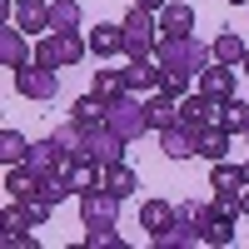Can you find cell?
I'll list each match as a JSON object with an SVG mask.
<instances>
[{"instance_id": "6da1fadb", "label": "cell", "mask_w": 249, "mask_h": 249, "mask_svg": "<svg viewBox=\"0 0 249 249\" xmlns=\"http://www.w3.org/2000/svg\"><path fill=\"white\" fill-rule=\"evenodd\" d=\"M155 60L164 65V85L160 90H170V95H190V85L199 80V70L214 60V50L204 45L199 35H160V50H155Z\"/></svg>"}, {"instance_id": "7a4b0ae2", "label": "cell", "mask_w": 249, "mask_h": 249, "mask_svg": "<svg viewBox=\"0 0 249 249\" xmlns=\"http://www.w3.org/2000/svg\"><path fill=\"white\" fill-rule=\"evenodd\" d=\"M90 50V40L80 35V30H50V35H40L35 40V60L40 65H50V70H65V65H80Z\"/></svg>"}, {"instance_id": "3957f363", "label": "cell", "mask_w": 249, "mask_h": 249, "mask_svg": "<svg viewBox=\"0 0 249 249\" xmlns=\"http://www.w3.org/2000/svg\"><path fill=\"white\" fill-rule=\"evenodd\" d=\"M124 25V60H144L160 50V15L144 10V5H130V15L120 20Z\"/></svg>"}, {"instance_id": "277c9868", "label": "cell", "mask_w": 249, "mask_h": 249, "mask_svg": "<svg viewBox=\"0 0 249 249\" xmlns=\"http://www.w3.org/2000/svg\"><path fill=\"white\" fill-rule=\"evenodd\" d=\"M105 124H110L120 140H140L144 130H150V120H144V100H135V90H124L120 100H110Z\"/></svg>"}, {"instance_id": "5b68a950", "label": "cell", "mask_w": 249, "mask_h": 249, "mask_svg": "<svg viewBox=\"0 0 249 249\" xmlns=\"http://www.w3.org/2000/svg\"><path fill=\"white\" fill-rule=\"evenodd\" d=\"M80 219H85V230H115L120 224V195H110L105 184L85 190L80 195Z\"/></svg>"}, {"instance_id": "8992f818", "label": "cell", "mask_w": 249, "mask_h": 249, "mask_svg": "<svg viewBox=\"0 0 249 249\" xmlns=\"http://www.w3.org/2000/svg\"><path fill=\"white\" fill-rule=\"evenodd\" d=\"M10 80H15V90L25 95V100H55V90H60V70L40 65V60H30V65L10 70Z\"/></svg>"}, {"instance_id": "52a82bcc", "label": "cell", "mask_w": 249, "mask_h": 249, "mask_svg": "<svg viewBox=\"0 0 249 249\" xmlns=\"http://www.w3.org/2000/svg\"><path fill=\"white\" fill-rule=\"evenodd\" d=\"M25 164H30V170H35L40 179H60V175H65V164H70V155L60 150L55 140H40V144H30Z\"/></svg>"}, {"instance_id": "ba28073f", "label": "cell", "mask_w": 249, "mask_h": 249, "mask_svg": "<svg viewBox=\"0 0 249 249\" xmlns=\"http://www.w3.org/2000/svg\"><path fill=\"white\" fill-rule=\"evenodd\" d=\"M30 60H35V50H30L25 30L5 20V25H0V65H5V70H20V65H30Z\"/></svg>"}, {"instance_id": "9c48e42d", "label": "cell", "mask_w": 249, "mask_h": 249, "mask_svg": "<svg viewBox=\"0 0 249 249\" xmlns=\"http://www.w3.org/2000/svg\"><path fill=\"white\" fill-rule=\"evenodd\" d=\"M144 120H150V130H170V124H179V95L170 90H150L144 95Z\"/></svg>"}, {"instance_id": "30bf717a", "label": "cell", "mask_w": 249, "mask_h": 249, "mask_svg": "<svg viewBox=\"0 0 249 249\" xmlns=\"http://www.w3.org/2000/svg\"><path fill=\"white\" fill-rule=\"evenodd\" d=\"M160 150L170 160H190V155H199V130L179 120V124H170V130H160Z\"/></svg>"}, {"instance_id": "8fae6325", "label": "cell", "mask_w": 249, "mask_h": 249, "mask_svg": "<svg viewBox=\"0 0 249 249\" xmlns=\"http://www.w3.org/2000/svg\"><path fill=\"white\" fill-rule=\"evenodd\" d=\"M65 184L75 195H85V190H95V184H105V164H100L95 155H80V160L65 164Z\"/></svg>"}, {"instance_id": "7c38bea8", "label": "cell", "mask_w": 249, "mask_h": 249, "mask_svg": "<svg viewBox=\"0 0 249 249\" xmlns=\"http://www.w3.org/2000/svg\"><path fill=\"white\" fill-rule=\"evenodd\" d=\"M179 120H184V124H195V130H204V124H214V120H219V100H214V95H204V90H199V95H184V100H179Z\"/></svg>"}, {"instance_id": "4fadbf2b", "label": "cell", "mask_w": 249, "mask_h": 249, "mask_svg": "<svg viewBox=\"0 0 249 249\" xmlns=\"http://www.w3.org/2000/svg\"><path fill=\"white\" fill-rule=\"evenodd\" d=\"M15 25L25 35H50V0H15Z\"/></svg>"}, {"instance_id": "5bb4252c", "label": "cell", "mask_w": 249, "mask_h": 249, "mask_svg": "<svg viewBox=\"0 0 249 249\" xmlns=\"http://www.w3.org/2000/svg\"><path fill=\"white\" fill-rule=\"evenodd\" d=\"M244 184H249V170H244V164H230V160H214V164H210V190H214V195H239Z\"/></svg>"}, {"instance_id": "9a60e30c", "label": "cell", "mask_w": 249, "mask_h": 249, "mask_svg": "<svg viewBox=\"0 0 249 249\" xmlns=\"http://www.w3.org/2000/svg\"><path fill=\"white\" fill-rule=\"evenodd\" d=\"M124 144H130V140H120L110 124H90V150H95L100 164H120L124 160Z\"/></svg>"}, {"instance_id": "2e32d148", "label": "cell", "mask_w": 249, "mask_h": 249, "mask_svg": "<svg viewBox=\"0 0 249 249\" xmlns=\"http://www.w3.org/2000/svg\"><path fill=\"white\" fill-rule=\"evenodd\" d=\"M150 239H155V249H195V244H204V234H199V230H195V224L184 219V214L170 224V230L150 234Z\"/></svg>"}, {"instance_id": "e0dca14e", "label": "cell", "mask_w": 249, "mask_h": 249, "mask_svg": "<svg viewBox=\"0 0 249 249\" xmlns=\"http://www.w3.org/2000/svg\"><path fill=\"white\" fill-rule=\"evenodd\" d=\"M124 80H130V90H160L164 85V65H160L155 55L130 60V65H124Z\"/></svg>"}, {"instance_id": "ac0fdd59", "label": "cell", "mask_w": 249, "mask_h": 249, "mask_svg": "<svg viewBox=\"0 0 249 249\" xmlns=\"http://www.w3.org/2000/svg\"><path fill=\"white\" fill-rule=\"evenodd\" d=\"M199 90L214 95V100H230V95H234V65H219V60H210V65L199 70Z\"/></svg>"}, {"instance_id": "d6986e66", "label": "cell", "mask_w": 249, "mask_h": 249, "mask_svg": "<svg viewBox=\"0 0 249 249\" xmlns=\"http://www.w3.org/2000/svg\"><path fill=\"white\" fill-rule=\"evenodd\" d=\"M85 40H90V50H95L100 60H110V55H124V25H105V20H100V25H95Z\"/></svg>"}, {"instance_id": "ffe728a7", "label": "cell", "mask_w": 249, "mask_h": 249, "mask_svg": "<svg viewBox=\"0 0 249 249\" xmlns=\"http://www.w3.org/2000/svg\"><path fill=\"white\" fill-rule=\"evenodd\" d=\"M175 219H179V204H170V199H144V204H140V224H144L150 234L170 230Z\"/></svg>"}, {"instance_id": "44dd1931", "label": "cell", "mask_w": 249, "mask_h": 249, "mask_svg": "<svg viewBox=\"0 0 249 249\" xmlns=\"http://www.w3.org/2000/svg\"><path fill=\"white\" fill-rule=\"evenodd\" d=\"M230 140H234V135L224 130L219 120H214V124H204V130H199V155L210 160V164H214V160H230Z\"/></svg>"}, {"instance_id": "7402d4cb", "label": "cell", "mask_w": 249, "mask_h": 249, "mask_svg": "<svg viewBox=\"0 0 249 249\" xmlns=\"http://www.w3.org/2000/svg\"><path fill=\"white\" fill-rule=\"evenodd\" d=\"M160 35H195V10L170 0V5L160 10Z\"/></svg>"}, {"instance_id": "603a6c76", "label": "cell", "mask_w": 249, "mask_h": 249, "mask_svg": "<svg viewBox=\"0 0 249 249\" xmlns=\"http://www.w3.org/2000/svg\"><path fill=\"white\" fill-rule=\"evenodd\" d=\"M210 50H214V60H219V65H244V55H249V45H244L234 30H219V35L210 40Z\"/></svg>"}, {"instance_id": "cb8c5ba5", "label": "cell", "mask_w": 249, "mask_h": 249, "mask_svg": "<svg viewBox=\"0 0 249 249\" xmlns=\"http://www.w3.org/2000/svg\"><path fill=\"white\" fill-rule=\"evenodd\" d=\"M105 190H110V195H120V199H130V195L140 190V175H135L124 160H120V164H105Z\"/></svg>"}, {"instance_id": "d4e9b609", "label": "cell", "mask_w": 249, "mask_h": 249, "mask_svg": "<svg viewBox=\"0 0 249 249\" xmlns=\"http://www.w3.org/2000/svg\"><path fill=\"white\" fill-rule=\"evenodd\" d=\"M219 124L230 135H249V100H219Z\"/></svg>"}, {"instance_id": "484cf974", "label": "cell", "mask_w": 249, "mask_h": 249, "mask_svg": "<svg viewBox=\"0 0 249 249\" xmlns=\"http://www.w3.org/2000/svg\"><path fill=\"white\" fill-rule=\"evenodd\" d=\"M80 20H85L80 0H50V30H80Z\"/></svg>"}, {"instance_id": "4316f807", "label": "cell", "mask_w": 249, "mask_h": 249, "mask_svg": "<svg viewBox=\"0 0 249 249\" xmlns=\"http://www.w3.org/2000/svg\"><path fill=\"white\" fill-rule=\"evenodd\" d=\"M105 110H110V105H105L95 90H90V95H80L75 105H70V115H75L80 124H105Z\"/></svg>"}, {"instance_id": "83f0119b", "label": "cell", "mask_w": 249, "mask_h": 249, "mask_svg": "<svg viewBox=\"0 0 249 249\" xmlns=\"http://www.w3.org/2000/svg\"><path fill=\"white\" fill-rule=\"evenodd\" d=\"M124 90H130V80H124V70H95V95L105 100V105H110V100H120Z\"/></svg>"}, {"instance_id": "f1b7e54d", "label": "cell", "mask_w": 249, "mask_h": 249, "mask_svg": "<svg viewBox=\"0 0 249 249\" xmlns=\"http://www.w3.org/2000/svg\"><path fill=\"white\" fill-rule=\"evenodd\" d=\"M25 155H30L25 135H20V130H0V160H5V164H25Z\"/></svg>"}, {"instance_id": "f546056e", "label": "cell", "mask_w": 249, "mask_h": 249, "mask_svg": "<svg viewBox=\"0 0 249 249\" xmlns=\"http://www.w3.org/2000/svg\"><path fill=\"white\" fill-rule=\"evenodd\" d=\"M204 244H210V249L234 244V219H230V214H214V219H210V230H204Z\"/></svg>"}, {"instance_id": "4dcf8cb0", "label": "cell", "mask_w": 249, "mask_h": 249, "mask_svg": "<svg viewBox=\"0 0 249 249\" xmlns=\"http://www.w3.org/2000/svg\"><path fill=\"white\" fill-rule=\"evenodd\" d=\"M179 214H184V219H190L195 230L204 234V230H210V219H214L219 210H214V204H204V199H184V204H179Z\"/></svg>"}, {"instance_id": "1f68e13d", "label": "cell", "mask_w": 249, "mask_h": 249, "mask_svg": "<svg viewBox=\"0 0 249 249\" xmlns=\"http://www.w3.org/2000/svg\"><path fill=\"white\" fill-rule=\"evenodd\" d=\"M124 239L115 230H85V249H120Z\"/></svg>"}, {"instance_id": "d6a6232c", "label": "cell", "mask_w": 249, "mask_h": 249, "mask_svg": "<svg viewBox=\"0 0 249 249\" xmlns=\"http://www.w3.org/2000/svg\"><path fill=\"white\" fill-rule=\"evenodd\" d=\"M135 5H144V10H155V15H160L164 5H170V0H135Z\"/></svg>"}, {"instance_id": "836d02e7", "label": "cell", "mask_w": 249, "mask_h": 249, "mask_svg": "<svg viewBox=\"0 0 249 249\" xmlns=\"http://www.w3.org/2000/svg\"><path fill=\"white\" fill-rule=\"evenodd\" d=\"M239 210L249 214V184H244V190H239Z\"/></svg>"}, {"instance_id": "e575fe53", "label": "cell", "mask_w": 249, "mask_h": 249, "mask_svg": "<svg viewBox=\"0 0 249 249\" xmlns=\"http://www.w3.org/2000/svg\"><path fill=\"white\" fill-rule=\"evenodd\" d=\"M230 5H249V0H230Z\"/></svg>"}, {"instance_id": "d590c367", "label": "cell", "mask_w": 249, "mask_h": 249, "mask_svg": "<svg viewBox=\"0 0 249 249\" xmlns=\"http://www.w3.org/2000/svg\"><path fill=\"white\" fill-rule=\"evenodd\" d=\"M244 75H249V55H244Z\"/></svg>"}, {"instance_id": "8d00e7d4", "label": "cell", "mask_w": 249, "mask_h": 249, "mask_svg": "<svg viewBox=\"0 0 249 249\" xmlns=\"http://www.w3.org/2000/svg\"><path fill=\"white\" fill-rule=\"evenodd\" d=\"M244 10H249V5H244Z\"/></svg>"}]
</instances>
